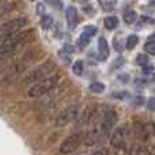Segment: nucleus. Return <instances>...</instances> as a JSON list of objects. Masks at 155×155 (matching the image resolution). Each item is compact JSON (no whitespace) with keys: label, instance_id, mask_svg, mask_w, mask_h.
<instances>
[{"label":"nucleus","instance_id":"19","mask_svg":"<svg viewBox=\"0 0 155 155\" xmlns=\"http://www.w3.org/2000/svg\"><path fill=\"white\" fill-rule=\"evenodd\" d=\"M83 70H84V64H83V60H76L72 64V72L75 76H80L83 74Z\"/></svg>","mask_w":155,"mask_h":155},{"label":"nucleus","instance_id":"23","mask_svg":"<svg viewBox=\"0 0 155 155\" xmlns=\"http://www.w3.org/2000/svg\"><path fill=\"white\" fill-rule=\"evenodd\" d=\"M14 7H15V3H10V4L4 5V7H0V15H4V14H7L8 11H11Z\"/></svg>","mask_w":155,"mask_h":155},{"label":"nucleus","instance_id":"15","mask_svg":"<svg viewBox=\"0 0 155 155\" xmlns=\"http://www.w3.org/2000/svg\"><path fill=\"white\" fill-rule=\"evenodd\" d=\"M15 46H0V60H5L15 53Z\"/></svg>","mask_w":155,"mask_h":155},{"label":"nucleus","instance_id":"26","mask_svg":"<svg viewBox=\"0 0 155 155\" xmlns=\"http://www.w3.org/2000/svg\"><path fill=\"white\" fill-rule=\"evenodd\" d=\"M143 71H144V74H151V72H153V67H150V65H143Z\"/></svg>","mask_w":155,"mask_h":155},{"label":"nucleus","instance_id":"9","mask_svg":"<svg viewBox=\"0 0 155 155\" xmlns=\"http://www.w3.org/2000/svg\"><path fill=\"white\" fill-rule=\"evenodd\" d=\"M95 34H97V27L94 26V25L86 26L84 29L82 30V33L79 34V37H78V46H79L80 49L86 48V46L90 44L91 38H93Z\"/></svg>","mask_w":155,"mask_h":155},{"label":"nucleus","instance_id":"17","mask_svg":"<svg viewBox=\"0 0 155 155\" xmlns=\"http://www.w3.org/2000/svg\"><path fill=\"white\" fill-rule=\"evenodd\" d=\"M98 2H99V5L102 7V10L106 11V12L113 11L116 7V0H98Z\"/></svg>","mask_w":155,"mask_h":155},{"label":"nucleus","instance_id":"5","mask_svg":"<svg viewBox=\"0 0 155 155\" xmlns=\"http://www.w3.org/2000/svg\"><path fill=\"white\" fill-rule=\"evenodd\" d=\"M79 116V106L78 105H72V106L65 107L63 112L59 113L56 118V125L57 127H65L67 124L72 123L74 120H76Z\"/></svg>","mask_w":155,"mask_h":155},{"label":"nucleus","instance_id":"27","mask_svg":"<svg viewBox=\"0 0 155 155\" xmlns=\"http://www.w3.org/2000/svg\"><path fill=\"white\" fill-rule=\"evenodd\" d=\"M114 49H116L117 52H121V51H123V48L120 46V42H118V38H116V40H114Z\"/></svg>","mask_w":155,"mask_h":155},{"label":"nucleus","instance_id":"16","mask_svg":"<svg viewBox=\"0 0 155 155\" xmlns=\"http://www.w3.org/2000/svg\"><path fill=\"white\" fill-rule=\"evenodd\" d=\"M144 51L146 54H150V56H154L155 54V44H154V34H151L148 37L147 42L144 44Z\"/></svg>","mask_w":155,"mask_h":155},{"label":"nucleus","instance_id":"28","mask_svg":"<svg viewBox=\"0 0 155 155\" xmlns=\"http://www.w3.org/2000/svg\"><path fill=\"white\" fill-rule=\"evenodd\" d=\"M93 155H107V150H98V151H95Z\"/></svg>","mask_w":155,"mask_h":155},{"label":"nucleus","instance_id":"3","mask_svg":"<svg viewBox=\"0 0 155 155\" xmlns=\"http://www.w3.org/2000/svg\"><path fill=\"white\" fill-rule=\"evenodd\" d=\"M116 123H117V113H116V110H113V109L105 110L104 114H102L101 121H99V125H98L101 140L110 134V131L113 129V125Z\"/></svg>","mask_w":155,"mask_h":155},{"label":"nucleus","instance_id":"6","mask_svg":"<svg viewBox=\"0 0 155 155\" xmlns=\"http://www.w3.org/2000/svg\"><path fill=\"white\" fill-rule=\"evenodd\" d=\"M26 38H27V33L23 31L0 34V46H15V48H18L21 44L25 42Z\"/></svg>","mask_w":155,"mask_h":155},{"label":"nucleus","instance_id":"20","mask_svg":"<svg viewBox=\"0 0 155 155\" xmlns=\"http://www.w3.org/2000/svg\"><path fill=\"white\" fill-rule=\"evenodd\" d=\"M88 88H90L94 94H101V93H104L105 91V84L104 83H101V82H93Z\"/></svg>","mask_w":155,"mask_h":155},{"label":"nucleus","instance_id":"30","mask_svg":"<svg viewBox=\"0 0 155 155\" xmlns=\"http://www.w3.org/2000/svg\"><path fill=\"white\" fill-rule=\"evenodd\" d=\"M0 2H3V0H0Z\"/></svg>","mask_w":155,"mask_h":155},{"label":"nucleus","instance_id":"29","mask_svg":"<svg viewBox=\"0 0 155 155\" xmlns=\"http://www.w3.org/2000/svg\"><path fill=\"white\" fill-rule=\"evenodd\" d=\"M30 2H35V0H30Z\"/></svg>","mask_w":155,"mask_h":155},{"label":"nucleus","instance_id":"14","mask_svg":"<svg viewBox=\"0 0 155 155\" xmlns=\"http://www.w3.org/2000/svg\"><path fill=\"white\" fill-rule=\"evenodd\" d=\"M72 46L71 45H65L63 49L59 51V57L63 60L64 63H70L71 61V54H72Z\"/></svg>","mask_w":155,"mask_h":155},{"label":"nucleus","instance_id":"22","mask_svg":"<svg viewBox=\"0 0 155 155\" xmlns=\"http://www.w3.org/2000/svg\"><path fill=\"white\" fill-rule=\"evenodd\" d=\"M136 63L140 65H147L148 64V57L146 53H139L136 56Z\"/></svg>","mask_w":155,"mask_h":155},{"label":"nucleus","instance_id":"13","mask_svg":"<svg viewBox=\"0 0 155 155\" xmlns=\"http://www.w3.org/2000/svg\"><path fill=\"white\" fill-rule=\"evenodd\" d=\"M104 26L107 30H114L118 26V18L114 15H109L104 19Z\"/></svg>","mask_w":155,"mask_h":155},{"label":"nucleus","instance_id":"25","mask_svg":"<svg viewBox=\"0 0 155 155\" xmlns=\"http://www.w3.org/2000/svg\"><path fill=\"white\" fill-rule=\"evenodd\" d=\"M148 109H150V112H154V98L153 97H151L150 99H148Z\"/></svg>","mask_w":155,"mask_h":155},{"label":"nucleus","instance_id":"8","mask_svg":"<svg viewBox=\"0 0 155 155\" xmlns=\"http://www.w3.org/2000/svg\"><path fill=\"white\" fill-rule=\"evenodd\" d=\"M128 136V127L127 125H120L116 127L113 134L110 135V144L114 148H118L121 146L125 144V137Z\"/></svg>","mask_w":155,"mask_h":155},{"label":"nucleus","instance_id":"21","mask_svg":"<svg viewBox=\"0 0 155 155\" xmlns=\"http://www.w3.org/2000/svg\"><path fill=\"white\" fill-rule=\"evenodd\" d=\"M41 26L44 27L45 30L51 29L52 26H53V18H52L51 15H42V18H41Z\"/></svg>","mask_w":155,"mask_h":155},{"label":"nucleus","instance_id":"2","mask_svg":"<svg viewBox=\"0 0 155 155\" xmlns=\"http://www.w3.org/2000/svg\"><path fill=\"white\" fill-rule=\"evenodd\" d=\"M54 70H56V64H54L53 61H51V60H48L46 63L38 65L35 70L30 71V72L26 75V78H25V82L33 83V84H34V83L40 82V80L45 79V78H48V76H51L49 74L53 72Z\"/></svg>","mask_w":155,"mask_h":155},{"label":"nucleus","instance_id":"18","mask_svg":"<svg viewBox=\"0 0 155 155\" xmlns=\"http://www.w3.org/2000/svg\"><path fill=\"white\" fill-rule=\"evenodd\" d=\"M137 42H139V38H137V35H135V34L128 35V38H127V41H125V49H128V51H132V49H135V46L137 45Z\"/></svg>","mask_w":155,"mask_h":155},{"label":"nucleus","instance_id":"12","mask_svg":"<svg viewBox=\"0 0 155 155\" xmlns=\"http://www.w3.org/2000/svg\"><path fill=\"white\" fill-rule=\"evenodd\" d=\"M137 21V12L134 8H128L124 11V22L127 25H134Z\"/></svg>","mask_w":155,"mask_h":155},{"label":"nucleus","instance_id":"4","mask_svg":"<svg viewBox=\"0 0 155 155\" xmlns=\"http://www.w3.org/2000/svg\"><path fill=\"white\" fill-rule=\"evenodd\" d=\"M83 142V135L79 134V132H75V134L70 135L68 137H65L63 140V143L60 144V154H70L74 153L78 147L80 146V143Z\"/></svg>","mask_w":155,"mask_h":155},{"label":"nucleus","instance_id":"10","mask_svg":"<svg viewBox=\"0 0 155 155\" xmlns=\"http://www.w3.org/2000/svg\"><path fill=\"white\" fill-rule=\"evenodd\" d=\"M65 18H67V26L70 30H75V27L79 23V14H78V10L74 5H70V7L65 10Z\"/></svg>","mask_w":155,"mask_h":155},{"label":"nucleus","instance_id":"11","mask_svg":"<svg viewBox=\"0 0 155 155\" xmlns=\"http://www.w3.org/2000/svg\"><path fill=\"white\" fill-rule=\"evenodd\" d=\"M98 54H99V59L102 61L107 60L110 54V51H109V45H107V41L105 37H99L98 38Z\"/></svg>","mask_w":155,"mask_h":155},{"label":"nucleus","instance_id":"7","mask_svg":"<svg viewBox=\"0 0 155 155\" xmlns=\"http://www.w3.org/2000/svg\"><path fill=\"white\" fill-rule=\"evenodd\" d=\"M27 23H29L27 16H18V18H14V19H11V21L5 22L4 25H2V27H0V34H8V33L21 31V29H23Z\"/></svg>","mask_w":155,"mask_h":155},{"label":"nucleus","instance_id":"24","mask_svg":"<svg viewBox=\"0 0 155 155\" xmlns=\"http://www.w3.org/2000/svg\"><path fill=\"white\" fill-rule=\"evenodd\" d=\"M136 155H153V154H151V151L147 147H140V148H137Z\"/></svg>","mask_w":155,"mask_h":155},{"label":"nucleus","instance_id":"1","mask_svg":"<svg viewBox=\"0 0 155 155\" xmlns=\"http://www.w3.org/2000/svg\"><path fill=\"white\" fill-rule=\"evenodd\" d=\"M59 80H60V78L57 75H52V76H48L45 79L40 80V82L34 83L27 90V97L29 98H40V97L45 95L52 88H54V86L59 83Z\"/></svg>","mask_w":155,"mask_h":155}]
</instances>
